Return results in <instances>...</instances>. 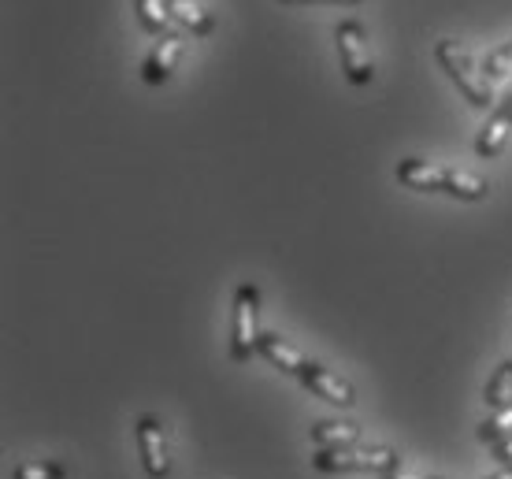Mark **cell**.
<instances>
[{"label":"cell","mask_w":512,"mask_h":479,"mask_svg":"<svg viewBox=\"0 0 512 479\" xmlns=\"http://www.w3.org/2000/svg\"><path fill=\"white\" fill-rule=\"evenodd\" d=\"M134 439H138V457H141L145 476L149 479L171 476V454H167L164 428H160V420H156L153 413L138 416V424H134Z\"/></svg>","instance_id":"obj_6"},{"label":"cell","mask_w":512,"mask_h":479,"mask_svg":"<svg viewBox=\"0 0 512 479\" xmlns=\"http://www.w3.org/2000/svg\"><path fill=\"white\" fill-rule=\"evenodd\" d=\"M512 435V405L505 409H494V413L483 420V428H479V442H490V446H498Z\"/></svg>","instance_id":"obj_15"},{"label":"cell","mask_w":512,"mask_h":479,"mask_svg":"<svg viewBox=\"0 0 512 479\" xmlns=\"http://www.w3.org/2000/svg\"><path fill=\"white\" fill-rule=\"evenodd\" d=\"M334 45H338V60H342V71L353 86H368L375 75L372 67V52H368V38H364V26L357 19H342L334 26Z\"/></svg>","instance_id":"obj_5"},{"label":"cell","mask_w":512,"mask_h":479,"mask_svg":"<svg viewBox=\"0 0 512 479\" xmlns=\"http://www.w3.org/2000/svg\"><path fill=\"white\" fill-rule=\"evenodd\" d=\"M509 127H512V82H509V90L501 93V104L490 112V119L483 123V130H479V138H475V156L494 160V156L501 153L505 138H509Z\"/></svg>","instance_id":"obj_9"},{"label":"cell","mask_w":512,"mask_h":479,"mask_svg":"<svg viewBox=\"0 0 512 479\" xmlns=\"http://www.w3.org/2000/svg\"><path fill=\"white\" fill-rule=\"evenodd\" d=\"M256 353H260L264 361L275 364L279 372H286V376H301V368L308 364V357H301V353H297L282 335H275V331H260V338H256Z\"/></svg>","instance_id":"obj_10"},{"label":"cell","mask_w":512,"mask_h":479,"mask_svg":"<svg viewBox=\"0 0 512 479\" xmlns=\"http://www.w3.org/2000/svg\"><path fill=\"white\" fill-rule=\"evenodd\" d=\"M494 457H498L501 465H512V435L505 442H498V446H494Z\"/></svg>","instance_id":"obj_18"},{"label":"cell","mask_w":512,"mask_h":479,"mask_svg":"<svg viewBox=\"0 0 512 479\" xmlns=\"http://www.w3.org/2000/svg\"><path fill=\"white\" fill-rule=\"evenodd\" d=\"M394 179L409 190H420V194H453L457 201H483L487 197V182L468 175V171L457 168H442V164H431V160H420V156H405L397 160Z\"/></svg>","instance_id":"obj_1"},{"label":"cell","mask_w":512,"mask_h":479,"mask_svg":"<svg viewBox=\"0 0 512 479\" xmlns=\"http://www.w3.org/2000/svg\"><path fill=\"white\" fill-rule=\"evenodd\" d=\"M312 468L323 476H353V472H372V476H386V472H401V454L386 450V446H342V450H316L312 454Z\"/></svg>","instance_id":"obj_2"},{"label":"cell","mask_w":512,"mask_h":479,"mask_svg":"<svg viewBox=\"0 0 512 479\" xmlns=\"http://www.w3.org/2000/svg\"><path fill=\"white\" fill-rule=\"evenodd\" d=\"M256 312H260V290L256 283H242L234 290V309H231V357L234 364H249L256 357Z\"/></svg>","instance_id":"obj_4"},{"label":"cell","mask_w":512,"mask_h":479,"mask_svg":"<svg viewBox=\"0 0 512 479\" xmlns=\"http://www.w3.org/2000/svg\"><path fill=\"white\" fill-rule=\"evenodd\" d=\"M182 52H186V38L182 34H164V38L156 41L153 52L145 56V64H141V78L149 82V86H160V82H167V78L175 75V67H179Z\"/></svg>","instance_id":"obj_8"},{"label":"cell","mask_w":512,"mask_h":479,"mask_svg":"<svg viewBox=\"0 0 512 479\" xmlns=\"http://www.w3.org/2000/svg\"><path fill=\"white\" fill-rule=\"evenodd\" d=\"M308 439L316 442L320 450H342V446H360L364 431L353 420H316L308 428Z\"/></svg>","instance_id":"obj_11"},{"label":"cell","mask_w":512,"mask_h":479,"mask_svg":"<svg viewBox=\"0 0 512 479\" xmlns=\"http://www.w3.org/2000/svg\"><path fill=\"white\" fill-rule=\"evenodd\" d=\"M379 479H435V476H401V472H386V476Z\"/></svg>","instance_id":"obj_20"},{"label":"cell","mask_w":512,"mask_h":479,"mask_svg":"<svg viewBox=\"0 0 512 479\" xmlns=\"http://www.w3.org/2000/svg\"><path fill=\"white\" fill-rule=\"evenodd\" d=\"M490 479H512V465H505V468H501V472H494V476H490Z\"/></svg>","instance_id":"obj_21"},{"label":"cell","mask_w":512,"mask_h":479,"mask_svg":"<svg viewBox=\"0 0 512 479\" xmlns=\"http://www.w3.org/2000/svg\"><path fill=\"white\" fill-rule=\"evenodd\" d=\"M297 379L308 387V394H316V398H323V402H331L334 409H353V405H357V390H353V383H346L342 376H334L331 368H323V364L308 361Z\"/></svg>","instance_id":"obj_7"},{"label":"cell","mask_w":512,"mask_h":479,"mask_svg":"<svg viewBox=\"0 0 512 479\" xmlns=\"http://www.w3.org/2000/svg\"><path fill=\"white\" fill-rule=\"evenodd\" d=\"M282 4H357V0H282Z\"/></svg>","instance_id":"obj_19"},{"label":"cell","mask_w":512,"mask_h":479,"mask_svg":"<svg viewBox=\"0 0 512 479\" xmlns=\"http://www.w3.org/2000/svg\"><path fill=\"white\" fill-rule=\"evenodd\" d=\"M134 8H138V19L145 30H153L160 38L171 34L167 26L175 23V19H171V4H167V0H134Z\"/></svg>","instance_id":"obj_14"},{"label":"cell","mask_w":512,"mask_h":479,"mask_svg":"<svg viewBox=\"0 0 512 479\" xmlns=\"http://www.w3.org/2000/svg\"><path fill=\"white\" fill-rule=\"evenodd\" d=\"M12 479H67V465L60 461H23L12 468Z\"/></svg>","instance_id":"obj_16"},{"label":"cell","mask_w":512,"mask_h":479,"mask_svg":"<svg viewBox=\"0 0 512 479\" xmlns=\"http://www.w3.org/2000/svg\"><path fill=\"white\" fill-rule=\"evenodd\" d=\"M435 56H438V64H442V71H446V75L457 82V90L468 97V104H472V108H490V104H494L490 75L479 64H475V56L464 49L461 41L442 38L435 45Z\"/></svg>","instance_id":"obj_3"},{"label":"cell","mask_w":512,"mask_h":479,"mask_svg":"<svg viewBox=\"0 0 512 479\" xmlns=\"http://www.w3.org/2000/svg\"><path fill=\"white\" fill-rule=\"evenodd\" d=\"M483 402H487L490 409H505V405H512V357H509V361H501L498 372L487 379Z\"/></svg>","instance_id":"obj_13"},{"label":"cell","mask_w":512,"mask_h":479,"mask_svg":"<svg viewBox=\"0 0 512 479\" xmlns=\"http://www.w3.org/2000/svg\"><path fill=\"white\" fill-rule=\"evenodd\" d=\"M171 4V19L186 30V34H197V38H205L216 30V19L197 4V0H167Z\"/></svg>","instance_id":"obj_12"},{"label":"cell","mask_w":512,"mask_h":479,"mask_svg":"<svg viewBox=\"0 0 512 479\" xmlns=\"http://www.w3.org/2000/svg\"><path fill=\"white\" fill-rule=\"evenodd\" d=\"M483 71H487L490 78H501L512 71V41L509 45H498V49L487 56V64H483Z\"/></svg>","instance_id":"obj_17"}]
</instances>
